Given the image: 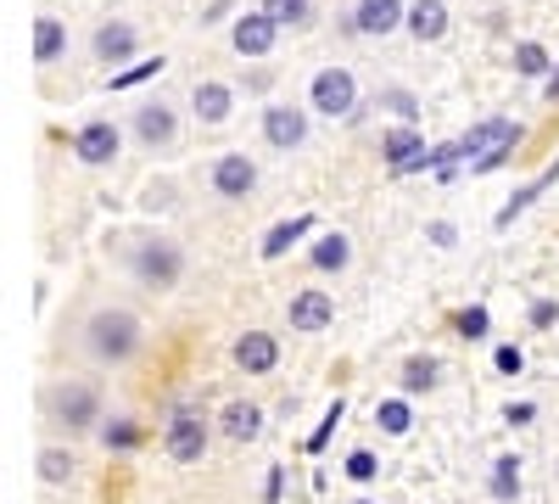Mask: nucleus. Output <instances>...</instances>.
<instances>
[{"label":"nucleus","instance_id":"nucleus-1","mask_svg":"<svg viewBox=\"0 0 559 504\" xmlns=\"http://www.w3.org/2000/svg\"><path fill=\"white\" fill-rule=\"evenodd\" d=\"M140 342H146V331H140V319L129 308H102L84 326V348L96 364H129L140 353Z\"/></svg>","mask_w":559,"mask_h":504},{"label":"nucleus","instance_id":"nucleus-2","mask_svg":"<svg viewBox=\"0 0 559 504\" xmlns=\"http://www.w3.org/2000/svg\"><path fill=\"white\" fill-rule=\"evenodd\" d=\"M129 269H134V281L146 286V292H174V286H179V274H185V253H179V242L152 236V242H140V247H134Z\"/></svg>","mask_w":559,"mask_h":504},{"label":"nucleus","instance_id":"nucleus-3","mask_svg":"<svg viewBox=\"0 0 559 504\" xmlns=\"http://www.w3.org/2000/svg\"><path fill=\"white\" fill-rule=\"evenodd\" d=\"M45 409H51V421L68 426V432H90L102 421V392L96 387H84V382H62L45 392Z\"/></svg>","mask_w":559,"mask_h":504},{"label":"nucleus","instance_id":"nucleus-4","mask_svg":"<svg viewBox=\"0 0 559 504\" xmlns=\"http://www.w3.org/2000/svg\"><path fill=\"white\" fill-rule=\"evenodd\" d=\"M308 107L313 113H324V118H347L353 107H358V79L347 73V68H319L313 73V84H308Z\"/></svg>","mask_w":559,"mask_h":504},{"label":"nucleus","instance_id":"nucleus-5","mask_svg":"<svg viewBox=\"0 0 559 504\" xmlns=\"http://www.w3.org/2000/svg\"><path fill=\"white\" fill-rule=\"evenodd\" d=\"M118 146H123L118 124H112V118H90V124L73 129V146H68V152H73L84 168H107V163H118Z\"/></svg>","mask_w":559,"mask_h":504},{"label":"nucleus","instance_id":"nucleus-6","mask_svg":"<svg viewBox=\"0 0 559 504\" xmlns=\"http://www.w3.org/2000/svg\"><path fill=\"white\" fill-rule=\"evenodd\" d=\"M168 454H174V460L179 466H197L202 460V454H207V415H202V409H191V403H185V409H174V415H168Z\"/></svg>","mask_w":559,"mask_h":504},{"label":"nucleus","instance_id":"nucleus-7","mask_svg":"<svg viewBox=\"0 0 559 504\" xmlns=\"http://www.w3.org/2000/svg\"><path fill=\"white\" fill-rule=\"evenodd\" d=\"M134 141L146 146V152H163L179 141V113L168 102H140L134 107Z\"/></svg>","mask_w":559,"mask_h":504},{"label":"nucleus","instance_id":"nucleus-8","mask_svg":"<svg viewBox=\"0 0 559 504\" xmlns=\"http://www.w3.org/2000/svg\"><path fill=\"white\" fill-rule=\"evenodd\" d=\"M213 191H218L224 202H247V197L258 191V163H252L247 152H224V157L213 163Z\"/></svg>","mask_w":559,"mask_h":504},{"label":"nucleus","instance_id":"nucleus-9","mask_svg":"<svg viewBox=\"0 0 559 504\" xmlns=\"http://www.w3.org/2000/svg\"><path fill=\"white\" fill-rule=\"evenodd\" d=\"M263 141H269L274 152H297V146L308 141V113H302V107H286V102L263 107Z\"/></svg>","mask_w":559,"mask_h":504},{"label":"nucleus","instance_id":"nucleus-10","mask_svg":"<svg viewBox=\"0 0 559 504\" xmlns=\"http://www.w3.org/2000/svg\"><path fill=\"white\" fill-rule=\"evenodd\" d=\"M274 34H280V23L258 7V12H241V17H236V28H229V45H236L247 62H258V57L274 51Z\"/></svg>","mask_w":559,"mask_h":504},{"label":"nucleus","instance_id":"nucleus-11","mask_svg":"<svg viewBox=\"0 0 559 504\" xmlns=\"http://www.w3.org/2000/svg\"><path fill=\"white\" fill-rule=\"evenodd\" d=\"M408 28V7L403 0H358V12H353V34H369V39H386Z\"/></svg>","mask_w":559,"mask_h":504},{"label":"nucleus","instance_id":"nucleus-12","mask_svg":"<svg viewBox=\"0 0 559 504\" xmlns=\"http://www.w3.org/2000/svg\"><path fill=\"white\" fill-rule=\"evenodd\" d=\"M503 146H521V124L515 118H481L471 134H459L464 163H471V152H503Z\"/></svg>","mask_w":559,"mask_h":504},{"label":"nucleus","instance_id":"nucleus-13","mask_svg":"<svg viewBox=\"0 0 559 504\" xmlns=\"http://www.w3.org/2000/svg\"><path fill=\"white\" fill-rule=\"evenodd\" d=\"M134 45H140V34H134V23H102L96 34H90V51H96V62H107V68H118V62H129L134 57Z\"/></svg>","mask_w":559,"mask_h":504},{"label":"nucleus","instance_id":"nucleus-14","mask_svg":"<svg viewBox=\"0 0 559 504\" xmlns=\"http://www.w3.org/2000/svg\"><path fill=\"white\" fill-rule=\"evenodd\" d=\"M286 319H292V331H324V326L336 319V303H331V292L308 286V292H297V297H292Z\"/></svg>","mask_w":559,"mask_h":504},{"label":"nucleus","instance_id":"nucleus-15","mask_svg":"<svg viewBox=\"0 0 559 504\" xmlns=\"http://www.w3.org/2000/svg\"><path fill=\"white\" fill-rule=\"evenodd\" d=\"M191 113H197L202 124H224L229 113H236V90L218 84V79H197V90H191Z\"/></svg>","mask_w":559,"mask_h":504},{"label":"nucleus","instance_id":"nucleus-16","mask_svg":"<svg viewBox=\"0 0 559 504\" xmlns=\"http://www.w3.org/2000/svg\"><path fill=\"white\" fill-rule=\"evenodd\" d=\"M236 364L247 376H269L274 364H280V342L269 337V331H241V342H236Z\"/></svg>","mask_w":559,"mask_h":504},{"label":"nucleus","instance_id":"nucleus-17","mask_svg":"<svg viewBox=\"0 0 559 504\" xmlns=\"http://www.w3.org/2000/svg\"><path fill=\"white\" fill-rule=\"evenodd\" d=\"M62 51H68V28H62V17L39 12V17H34V62H39V68H51V62H62Z\"/></svg>","mask_w":559,"mask_h":504},{"label":"nucleus","instance_id":"nucleus-18","mask_svg":"<svg viewBox=\"0 0 559 504\" xmlns=\"http://www.w3.org/2000/svg\"><path fill=\"white\" fill-rule=\"evenodd\" d=\"M408 34H414L419 45L442 39V34H448V7H442V0H414V7H408Z\"/></svg>","mask_w":559,"mask_h":504},{"label":"nucleus","instance_id":"nucleus-19","mask_svg":"<svg viewBox=\"0 0 559 504\" xmlns=\"http://www.w3.org/2000/svg\"><path fill=\"white\" fill-rule=\"evenodd\" d=\"M218 421H224V437H229V443H252V437L263 432V409H258V403H247V398H236Z\"/></svg>","mask_w":559,"mask_h":504},{"label":"nucleus","instance_id":"nucleus-20","mask_svg":"<svg viewBox=\"0 0 559 504\" xmlns=\"http://www.w3.org/2000/svg\"><path fill=\"white\" fill-rule=\"evenodd\" d=\"M554 179H559V163H548V168H543V174L532 179V186H521L515 197H509V202L498 208V231H509V224H515V213H526V208H532V202H537V197H543V191L554 186Z\"/></svg>","mask_w":559,"mask_h":504},{"label":"nucleus","instance_id":"nucleus-21","mask_svg":"<svg viewBox=\"0 0 559 504\" xmlns=\"http://www.w3.org/2000/svg\"><path fill=\"white\" fill-rule=\"evenodd\" d=\"M419 152H426V141H419V129H408V124L381 134V157H386V168H392V174H397L403 163H414Z\"/></svg>","mask_w":559,"mask_h":504},{"label":"nucleus","instance_id":"nucleus-22","mask_svg":"<svg viewBox=\"0 0 559 504\" xmlns=\"http://www.w3.org/2000/svg\"><path fill=\"white\" fill-rule=\"evenodd\" d=\"M302 236H313V213H297V219H286V224H274V231L263 236V258H269V263L286 258L292 242H302Z\"/></svg>","mask_w":559,"mask_h":504},{"label":"nucleus","instance_id":"nucleus-23","mask_svg":"<svg viewBox=\"0 0 559 504\" xmlns=\"http://www.w3.org/2000/svg\"><path fill=\"white\" fill-rule=\"evenodd\" d=\"M308 258H313V269H324V274H342V269L353 263V242H347L342 231H331V236H319V242H313Z\"/></svg>","mask_w":559,"mask_h":504},{"label":"nucleus","instance_id":"nucleus-24","mask_svg":"<svg viewBox=\"0 0 559 504\" xmlns=\"http://www.w3.org/2000/svg\"><path fill=\"white\" fill-rule=\"evenodd\" d=\"M492 499H521V460H515V454H498V460H492Z\"/></svg>","mask_w":559,"mask_h":504},{"label":"nucleus","instance_id":"nucleus-25","mask_svg":"<svg viewBox=\"0 0 559 504\" xmlns=\"http://www.w3.org/2000/svg\"><path fill=\"white\" fill-rule=\"evenodd\" d=\"M376 426H381L386 437H403V432L414 426V415H408V403H403V398H386V403H376Z\"/></svg>","mask_w":559,"mask_h":504},{"label":"nucleus","instance_id":"nucleus-26","mask_svg":"<svg viewBox=\"0 0 559 504\" xmlns=\"http://www.w3.org/2000/svg\"><path fill=\"white\" fill-rule=\"evenodd\" d=\"M437 387V359H408L403 364V392L414 398V392H431Z\"/></svg>","mask_w":559,"mask_h":504},{"label":"nucleus","instance_id":"nucleus-27","mask_svg":"<svg viewBox=\"0 0 559 504\" xmlns=\"http://www.w3.org/2000/svg\"><path fill=\"white\" fill-rule=\"evenodd\" d=\"M68 477H73V454H62V448H39V482L62 488Z\"/></svg>","mask_w":559,"mask_h":504},{"label":"nucleus","instance_id":"nucleus-28","mask_svg":"<svg viewBox=\"0 0 559 504\" xmlns=\"http://www.w3.org/2000/svg\"><path fill=\"white\" fill-rule=\"evenodd\" d=\"M263 12H269L280 28H286V23H292V28H302V23H308V12H313V0H263Z\"/></svg>","mask_w":559,"mask_h":504},{"label":"nucleus","instance_id":"nucleus-29","mask_svg":"<svg viewBox=\"0 0 559 504\" xmlns=\"http://www.w3.org/2000/svg\"><path fill=\"white\" fill-rule=\"evenodd\" d=\"M163 68H168V57H152V62H134V68H118V73H112L107 84H112V90H134V84H146V79H157Z\"/></svg>","mask_w":559,"mask_h":504},{"label":"nucleus","instance_id":"nucleus-30","mask_svg":"<svg viewBox=\"0 0 559 504\" xmlns=\"http://www.w3.org/2000/svg\"><path fill=\"white\" fill-rule=\"evenodd\" d=\"M515 73H526V79L548 73V51H543L537 39H521V45H515Z\"/></svg>","mask_w":559,"mask_h":504},{"label":"nucleus","instance_id":"nucleus-31","mask_svg":"<svg viewBox=\"0 0 559 504\" xmlns=\"http://www.w3.org/2000/svg\"><path fill=\"white\" fill-rule=\"evenodd\" d=\"M453 326H459V337H464V342H481V337H487V326H492V319H487V308L476 303V308H464V314L453 319Z\"/></svg>","mask_w":559,"mask_h":504},{"label":"nucleus","instance_id":"nucleus-32","mask_svg":"<svg viewBox=\"0 0 559 504\" xmlns=\"http://www.w3.org/2000/svg\"><path fill=\"white\" fill-rule=\"evenodd\" d=\"M347 477H353V482H376V477H381V460H376L369 448H358V454H347Z\"/></svg>","mask_w":559,"mask_h":504},{"label":"nucleus","instance_id":"nucleus-33","mask_svg":"<svg viewBox=\"0 0 559 504\" xmlns=\"http://www.w3.org/2000/svg\"><path fill=\"white\" fill-rule=\"evenodd\" d=\"M102 443H107V448H134V443H140V426H134V421H107V426H102Z\"/></svg>","mask_w":559,"mask_h":504},{"label":"nucleus","instance_id":"nucleus-34","mask_svg":"<svg viewBox=\"0 0 559 504\" xmlns=\"http://www.w3.org/2000/svg\"><path fill=\"white\" fill-rule=\"evenodd\" d=\"M492 364H498V371H503V376H521V371H526V353H521L515 342H503V348L492 353Z\"/></svg>","mask_w":559,"mask_h":504},{"label":"nucleus","instance_id":"nucleus-35","mask_svg":"<svg viewBox=\"0 0 559 504\" xmlns=\"http://www.w3.org/2000/svg\"><path fill=\"white\" fill-rule=\"evenodd\" d=\"M336 426H342V398H336V403H331V409H324V426H319V432H313V437H308V448H313V454H319V448H324V437H331V432H336Z\"/></svg>","mask_w":559,"mask_h":504},{"label":"nucleus","instance_id":"nucleus-36","mask_svg":"<svg viewBox=\"0 0 559 504\" xmlns=\"http://www.w3.org/2000/svg\"><path fill=\"white\" fill-rule=\"evenodd\" d=\"M381 107H392L397 118H414L419 107H414V96H408V90H386V96H381Z\"/></svg>","mask_w":559,"mask_h":504},{"label":"nucleus","instance_id":"nucleus-37","mask_svg":"<svg viewBox=\"0 0 559 504\" xmlns=\"http://www.w3.org/2000/svg\"><path fill=\"white\" fill-rule=\"evenodd\" d=\"M503 421H509V426H532V421H537V403H509Z\"/></svg>","mask_w":559,"mask_h":504},{"label":"nucleus","instance_id":"nucleus-38","mask_svg":"<svg viewBox=\"0 0 559 504\" xmlns=\"http://www.w3.org/2000/svg\"><path fill=\"white\" fill-rule=\"evenodd\" d=\"M554 319H559V303H548V297H543V303H532V326H537V331H548Z\"/></svg>","mask_w":559,"mask_h":504},{"label":"nucleus","instance_id":"nucleus-39","mask_svg":"<svg viewBox=\"0 0 559 504\" xmlns=\"http://www.w3.org/2000/svg\"><path fill=\"white\" fill-rule=\"evenodd\" d=\"M280 488H286V471L269 466V482H263V504H280Z\"/></svg>","mask_w":559,"mask_h":504},{"label":"nucleus","instance_id":"nucleus-40","mask_svg":"<svg viewBox=\"0 0 559 504\" xmlns=\"http://www.w3.org/2000/svg\"><path fill=\"white\" fill-rule=\"evenodd\" d=\"M431 242H437V247H453V224L437 219V224H431Z\"/></svg>","mask_w":559,"mask_h":504},{"label":"nucleus","instance_id":"nucleus-41","mask_svg":"<svg viewBox=\"0 0 559 504\" xmlns=\"http://www.w3.org/2000/svg\"><path fill=\"white\" fill-rule=\"evenodd\" d=\"M229 7H236V0H213V7H207V17H202V23H218V17H224Z\"/></svg>","mask_w":559,"mask_h":504},{"label":"nucleus","instance_id":"nucleus-42","mask_svg":"<svg viewBox=\"0 0 559 504\" xmlns=\"http://www.w3.org/2000/svg\"><path fill=\"white\" fill-rule=\"evenodd\" d=\"M543 96H548V102H559V68L548 73V84H543Z\"/></svg>","mask_w":559,"mask_h":504},{"label":"nucleus","instance_id":"nucleus-43","mask_svg":"<svg viewBox=\"0 0 559 504\" xmlns=\"http://www.w3.org/2000/svg\"><path fill=\"white\" fill-rule=\"evenodd\" d=\"M353 504H376V499H353Z\"/></svg>","mask_w":559,"mask_h":504},{"label":"nucleus","instance_id":"nucleus-44","mask_svg":"<svg viewBox=\"0 0 559 504\" xmlns=\"http://www.w3.org/2000/svg\"><path fill=\"white\" fill-rule=\"evenodd\" d=\"M554 477H559V466H554Z\"/></svg>","mask_w":559,"mask_h":504}]
</instances>
